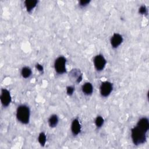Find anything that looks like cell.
<instances>
[{
    "mask_svg": "<svg viewBox=\"0 0 149 149\" xmlns=\"http://www.w3.org/2000/svg\"><path fill=\"white\" fill-rule=\"evenodd\" d=\"M138 127H139L140 129H141V130H143V131H144L145 132H147L148 129H149V121L148 119L146 118V117H143L140 118L136 125Z\"/></svg>",
    "mask_w": 149,
    "mask_h": 149,
    "instance_id": "obj_8",
    "label": "cell"
},
{
    "mask_svg": "<svg viewBox=\"0 0 149 149\" xmlns=\"http://www.w3.org/2000/svg\"><path fill=\"white\" fill-rule=\"evenodd\" d=\"M139 12L141 15H146L147 13V8L145 5H141L139 9Z\"/></svg>",
    "mask_w": 149,
    "mask_h": 149,
    "instance_id": "obj_16",
    "label": "cell"
},
{
    "mask_svg": "<svg viewBox=\"0 0 149 149\" xmlns=\"http://www.w3.org/2000/svg\"><path fill=\"white\" fill-rule=\"evenodd\" d=\"M113 90V85L112 84L108 81H103L100 86V94L102 97H108Z\"/></svg>",
    "mask_w": 149,
    "mask_h": 149,
    "instance_id": "obj_5",
    "label": "cell"
},
{
    "mask_svg": "<svg viewBox=\"0 0 149 149\" xmlns=\"http://www.w3.org/2000/svg\"><path fill=\"white\" fill-rule=\"evenodd\" d=\"M104 123V118L101 116H97L95 119V125L98 127L100 128L102 126Z\"/></svg>",
    "mask_w": 149,
    "mask_h": 149,
    "instance_id": "obj_15",
    "label": "cell"
},
{
    "mask_svg": "<svg viewBox=\"0 0 149 149\" xmlns=\"http://www.w3.org/2000/svg\"><path fill=\"white\" fill-rule=\"evenodd\" d=\"M38 141L41 146H44L47 141V137L44 132H41L38 137Z\"/></svg>",
    "mask_w": 149,
    "mask_h": 149,
    "instance_id": "obj_14",
    "label": "cell"
},
{
    "mask_svg": "<svg viewBox=\"0 0 149 149\" xmlns=\"http://www.w3.org/2000/svg\"><path fill=\"white\" fill-rule=\"evenodd\" d=\"M71 131L74 136H77L80 133L81 125L78 119H74L73 120L71 124Z\"/></svg>",
    "mask_w": 149,
    "mask_h": 149,
    "instance_id": "obj_9",
    "label": "cell"
},
{
    "mask_svg": "<svg viewBox=\"0 0 149 149\" xmlns=\"http://www.w3.org/2000/svg\"><path fill=\"white\" fill-rule=\"evenodd\" d=\"M16 118L20 123L27 124L30 120V111L29 108L26 105H19L16 110Z\"/></svg>",
    "mask_w": 149,
    "mask_h": 149,
    "instance_id": "obj_1",
    "label": "cell"
},
{
    "mask_svg": "<svg viewBox=\"0 0 149 149\" xmlns=\"http://www.w3.org/2000/svg\"><path fill=\"white\" fill-rule=\"evenodd\" d=\"M66 59L64 56H60L58 57L54 62V68L56 72L58 74H63L66 72Z\"/></svg>",
    "mask_w": 149,
    "mask_h": 149,
    "instance_id": "obj_3",
    "label": "cell"
},
{
    "mask_svg": "<svg viewBox=\"0 0 149 149\" xmlns=\"http://www.w3.org/2000/svg\"><path fill=\"white\" fill-rule=\"evenodd\" d=\"M82 92L87 95H90L92 94L93 91V87L91 83L90 82H86L81 87Z\"/></svg>",
    "mask_w": 149,
    "mask_h": 149,
    "instance_id": "obj_10",
    "label": "cell"
},
{
    "mask_svg": "<svg viewBox=\"0 0 149 149\" xmlns=\"http://www.w3.org/2000/svg\"><path fill=\"white\" fill-rule=\"evenodd\" d=\"M123 42V37L119 33H114L111 38V45L113 48H118Z\"/></svg>",
    "mask_w": 149,
    "mask_h": 149,
    "instance_id": "obj_7",
    "label": "cell"
},
{
    "mask_svg": "<svg viewBox=\"0 0 149 149\" xmlns=\"http://www.w3.org/2000/svg\"><path fill=\"white\" fill-rule=\"evenodd\" d=\"M36 69L39 71V72H42L44 70V68L42 66V65H41V64L39 63H37L36 65Z\"/></svg>",
    "mask_w": 149,
    "mask_h": 149,
    "instance_id": "obj_19",
    "label": "cell"
},
{
    "mask_svg": "<svg viewBox=\"0 0 149 149\" xmlns=\"http://www.w3.org/2000/svg\"><path fill=\"white\" fill-rule=\"evenodd\" d=\"M74 91V88L72 86H68L66 87V93L68 95H72Z\"/></svg>",
    "mask_w": 149,
    "mask_h": 149,
    "instance_id": "obj_17",
    "label": "cell"
},
{
    "mask_svg": "<svg viewBox=\"0 0 149 149\" xmlns=\"http://www.w3.org/2000/svg\"><path fill=\"white\" fill-rule=\"evenodd\" d=\"M24 3L27 11L30 12L36 6L38 1L37 0H26Z\"/></svg>",
    "mask_w": 149,
    "mask_h": 149,
    "instance_id": "obj_11",
    "label": "cell"
},
{
    "mask_svg": "<svg viewBox=\"0 0 149 149\" xmlns=\"http://www.w3.org/2000/svg\"><path fill=\"white\" fill-rule=\"evenodd\" d=\"M93 62L94 67L98 71L102 70L104 69L107 63L105 58L101 54H98L95 56Z\"/></svg>",
    "mask_w": 149,
    "mask_h": 149,
    "instance_id": "obj_4",
    "label": "cell"
},
{
    "mask_svg": "<svg viewBox=\"0 0 149 149\" xmlns=\"http://www.w3.org/2000/svg\"><path fill=\"white\" fill-rule=\"evenodd\" d=\"M90 2V0H81L79 1V5L80 6L84 7L87 6V5H88Z\"/></svg>",
    "mask_w": 149,
    "mask_h": 149,
    "instance_id": "obj_18",
    "label": "cell"
},
{
    "mask_svg": "<svg viewBox=\"0 0 149 149\" xmlns=\"http://www.w3.org/2000/svg\"><path fill=\"white\" fill-rule=\"evenodd\" d=\"M146 132L138 127L137 126L131 129V137L135 145H139L146 142L147 139Z\"/></svg>",
    "mask_w": 149,
    "mask_h": 149,
    "instance_id": "obj_2",
    "label": "cell"
},
{
    "mask_svg": "<svg viewBox=\"0 0 149 149\" xmlns=\"http://www.w3.org/2000/svg\"><path fill=\"white\" fill-rule=\"evenodd\" d=\"M31 73H32L31 69L29 67H27V66L23 67L21 70V74L22 77L24 79L29 78L31 75Z\"/></svg>",
    "mask_w": 149,
    "mask_h": 149,
    "instance_id": "obj_13",
    "label": "cell"
},
{
    "mask_svg": "<svg viewBox=\"0 0 149 149\" xmlns=\"http://www.w3.org/2000/svg\"><path fill=\"white\" fill-rule=\"evenodd\" d=\"M59 120L58 117L56 115L53 114L50 116L48 119V124L51 127H55L57 126Z\"/></svg>",
    "mask_w": 149,
    "mask_h": 149,
    "instance_id": "obj_12",
    "label": "cell"
},
{
    "mask_svg": "<svg viewBox=\"0 0 149 149\" xmlns=\"http://www.w3.org/2000/svg\"><path fill=\"white\" fill-rule=\"evenodd\" d=\"M0 100L1 104L5 107H8L12 101V98L10 92L7 89L3 88L1 90Z\"/></svg>",
    "mask_w": 149,
    "mask_h": 149,
    "instance_id": "obj_6",
    "label": "cell"
}]
</instances>
